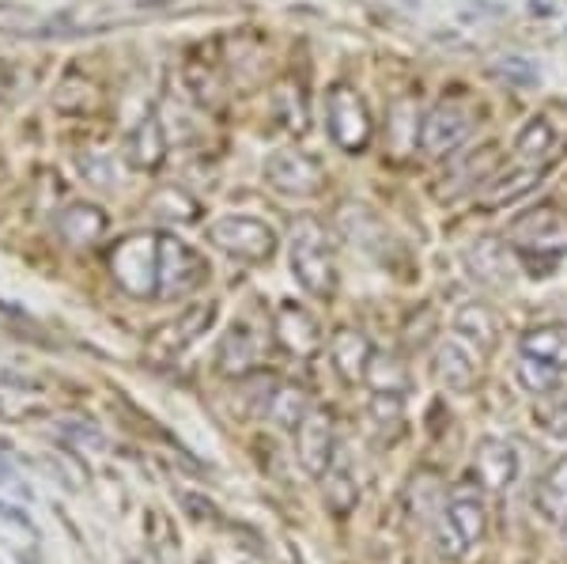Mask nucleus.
Listing matches in <instances>:
<instances>
[{"label": "nucleus", "mask_w": 567, "mask_h": 564, "mask_svg": "<svg viewBox=\"0 0 567 564\" xmlns=\"http://www.w3.org/2000/svg\"><path fill=\"white\" fill-rule=\"evenodd\" d=\"M288 258H291V277L299 280L303 293H310L315 299H329L337 293L333 239H329V232L318 221L303 216V221L291 227Z\"/></svg>", "instance_id": "nucleus-1"}, {"label": "nucleus", "mask_w": 567, "mask_h": 564, "mask_svg": "<svg viewBox=\"0 0 567 564\" xmlns=\"http://www.w3.org/2000/svg\"><path fill=\"white\" fill-rule=\"evenodd\" d=\"M473 130H477V103L465 95H446L420 122V152L427 160H446L470 141Z\"/></svg>", "instance_id": "nucleus-2"}, {"label": "nucleus", "mask_w": 567, "mask_h": 564, "mask_svg": "<svg viewBox=\"0 0 567 564\" xmlns=\"http://www.w3.org/2000/svg\"><path fill=\"white\" fill-rule=\"evenodd\" d=\"M507 243L526 258H560L567 250V213L553 202L523 208L507 224Z\"/></svg>", "instance_id": "nucleus-3"}, {"label": "nucleus", "mask_w": 567, "mask_h": 564, "mask_svg": "<svg viewBox=\"0 0 567 564\" xmlns=\"http://www.w3.org/2000/svg\"><path fill=\"white\" fill-rule=\"evenodd\" d=\"M326 133H329V141L341 152H349V156L368 152L371 136H374V122H371V111H368V103H363V95L352 84H333L326 91Z\"/></svg>", "instance_id": "nucleus-4"}, {"label": "nucleus", "mask_w": 567, "mask_h": 564, "mask_svg": "<svg viewBox=\"0 0 567 564\" xmlns=\"http://www.w3.org/2000/svg\"><path fill=\"white\" fill-rule=\"evenodd\" d=\"M499 163H503V148L496 141L477 144L470 152H454V156H446L443 175L435 182V197L439 202H458L465 194H477L484 182L499 171Z\"/></svg>", "instance_id": "nucleus-5"}, {"label": "nucleus", "mask_w": 567, "mask_h": 564, "mask_svg": "<svg viewBox=\"0 0 567 564\" xmlns=\"http://www.w3.org/2000/svg\"><path fill=\"white\" fill-rule=\"evenodd\" d=\"M110 273L130 296H155L159 285V235H130L110 254Z\"/></svg>", "instance_id": "nucleus-6"}, {"label": "nucleus", "mask_w": 567, "mask_h": 564, "mask_svg": "<svg viewBox=\"0 0 567 564\" xmlns=\"http://www.w3.org/2000/svg\"><path fill=\"white\" fill-rule=\"evenodd\" d=\"M208 243L250 266H261L277 254V232L254 216H219L216 224H208Z\"/></svg>", "instance_id": "nucleus-7"}, {"label": "nucleus", "mask_w": 567, "mask_h": 564, "mask_svg": "<svg viewBox=\"0 0 567 564\" xmlns=\"http://www.w3.org/2000/svg\"><path fill=\"white\" fill-rule=\"evenodd\" d=\"M205 280H208V262L189 243L175 239V235H159V285H155V296L182 299L197 293Z\"/></svg>", "instance_id": "nucleus-8"}, {"label": "nucleus", "mask_w": 567, "mask_h": 564, "mask_svg": "<svg viewBox=\"0 0 567 564\" xmlns=\"http://www.w3.org/2000/svg\"><path fill=\"white\" fill-rule=\"evenodd\" d=\"M322 182H326L322 163L299 148H280L265 160V186L277 189L280 197H291V202L315 197L322 189Z\"/></svg>", "instance_id": "nucleus-9"}, {"label": "nucleus", "mask_w": 567, "mask_h": 564, "mask_svg": "<svg viewBox=\"0 0 567 564\" xmlns=\"http://www.w3.org/2000/svg\"><path fill=\"white\" fill-rule=\"evenodd\" d=\"M443 523L451 526L454 542H451V553L462 557L465 550L481 545L488 539V507H484L481 493L473 485H454L451 496L443 500Z\"/></svg>", "instance_id": "nucleus-10"}, {"label": "nucleus", "mask_w": 567, "mask_h": 564, "mask_svg": "<svg viewBox=\"0 0 567 564\" xmlns=\"http://www.w3.org/2000/svg\"><path fill=\"white\" fill-rule=\"evenodd\" d=\"M269 349V330L258 322V311H246L239 322H231L224 345H219V371L224 376H246L258 368V360Z\"/></svg>", "instance_id": "nucleus-11"}, {"label": "nucleus", "mask_w": 567, "mask_h": 564, "mask_svg": "<svg viewBox=\"0 0 567 564\" xmlns=\"http://www.w3.org/2000/svg\"><path fill=\"white\" fill-rule=\"evenodd\" d=\"M518 470H523V462H518L515 443L499 440V435H484L473 448V478L488 493H503V489L515 485Z\"/></svg>", "instance_id": "nucleus-12"}, {"label": "nucleus", "mask_w": 567, "mask_h": 564, "mask_svg": "<svg viewBox=\"0 0 567 564\" xmlns=\"http://www.w3.org/2000/svg\"><path fill=\"white\" fill-rule=\"evenodd\" d=\"M432 376H435V383L443 390H451V394H470L473 383H477V357H473L458 338H451L435 349Z\"/></svg>", "instance_id": "nucleus-13"}, {"label": "nucleus", "mask_w": 567, "mask_h": 564, "mask_svg": "<svg viewBox=\"0 0 567 564\" xmlns=\"http://www.w3.org/2000/svg\"><path fill=\"white\" fill-rule=\"evenodd\" d=\"M454 334L477 360L492 357L499 345V322L484 304H462L458 315H454Z\"/></svg>", "instance_id": "nucleus-14"}, {"label": "nucleus", "mask_w": 567, "mask_h": 564, "mask_svg": "<svg viewBox=\"0 0 567 564\" xmlns=\"http://www.w3.org/2000/svg\"><path fill=\"white\" fill-rule=\"evenodd\" d=\"M125 156L136 171H159L163 160H167V133H163L159 114L148 111L141 122L133 125L130 141H125Z\"/></svg>", "instance_id": "nucleus-15"}, {"label": "nucleus", "mask_w": 567, "mask_h": 564, "mask_svg": "<svg viewBox=\"0 0 567 564\" xmlns=\"http://www.w3.org/2000/svg\"><path fill=\"white\" fill-rule=\"evenodd\" d=\"M329 451H333V424H329V413L310 409L303 421H299V462H303L310 474H326Z\"/></svg>", "instance_id": "nucleus-16"}, {"label": "nucleus", "mask_w": 567, "mask_h": 564, "mask_svg": "<svg viewBox=\"0 0 567 564\" xmlns=\"http://www.w3.org/2000/svg\"><path fill=\"white\" fill-rule=\"evenodd\" d=\"M213 318H216V304L189 307V311L182 315L178 322L163 326L159 338H155V352H163V357H175V352H182L186 345L197 341V334H205L208 326H213Z\"/></svg>", "instance_id": "nucleus-17"}, {"label": "nucleus", "mask_w": 567, "mask_h": 564, "mask_svg": "<svg viewBox=\"0 0 567 564\" xmlns=\"http://www.w3.org/2000/svg\"><path fill=\"white\" fill-rule=\"evenodd\" d=\"M523 357H534L556 371H567V322H545L523 334Z\"/></svg>", "instance_id": "nucleus-18"}, {"label": "nucleus", "mask_w": 567, "mask_h": 564, "mask_svg": "<svg viewBox=\"0 0 567 564\" xmlns=\"http://www.w3.org/2000/svg\"><path fill=\"white\" fill-rule=\"evenodd\" d=\"M58 232H61V239H65L69 247H91V243L103 239L106 213L99 205L76 202V205H69L65 213L58 216Z\"/></svg>", "instance_id": "nucleus-19"}, {"label": "nucleus", "mask_w": 567, "mask_h": 564, "mask_svg": "<svg viewBox=\"0 0 567 564\" xmlns=\"http://www.w3.org/2000/svg\"><path fill=\"white\" fill-rule=\"evenodd\" d=\"M556 144H560V133L548 117H529V122L518 130L515 136V156L526 163V167H542L556 156Z\"/></svg>", "instance_id": "nucleus-20"}, {"label": "nucleus", "mask_w": 567, "mask_h": 564, "mask_svg": "<svg viewBox=\"0 0 567 564\" xmlns=\"http://www.w3.org/2000/svg\"><path fill=\"white\" fill-rule=\"evenodd\" d=\"M542 182V167H526L523 163V171H511L507 178H496L492 175L484 186L477 189V202L484 208H503V205H511V202H518L523 194H529V189Z\"/></svg>", "instance_id": "nucleus-21"}, {"label": "nucleus", "mask_w": 567, "mask_h": 564, "mask_svg": "<svg viewBox=\"0 0 567 564\" xmlns=\"http://www.w3.org/2000/svg\"><path fill=\"white\" fill-rule=\"evenodd\" d=\"M329 352H333V363H337V371H341L344 379H363V376H368L371 341L363 338L360 330H337Z\"/></svg>", "instance_id": "nucleus-22"}, {"label": "nucleus", "mask_w": 567, "mask_h": 564, "mask_svg": "<svg viewBox=\"0 0 567 564\" xmlns=\"http://www.w3.org/2000/svg\"><path fill=\"white\" fill-rule=\"evenodd\" d=\"M420 111H416V99H398L390 106V122H386V136H390V148L393 156H409V152L420 144Z\"/></svg>", "instance_id": "nucleus-23"}, {"label": "nucleus", "mask_w": 567, "mask_h": 564, "mask_svg": "<svg viewBox=\"0 0 567 564\" xmlns=\"http://www.w3.org/2000/svg\"><path fill=\"white\" fill-rule=\"evenodd\" d=\"M534 504L548 523H567V459H560L542 481H537Z\"/></svg>", "instance_id": "nucleus-24"}, {"label": "nucleus", "mask_w": 567, "mask_h": 564, "mask_svg": "<svg viewBox=\"0 0 567 564\" xmlns=\"http://www.w3.org/2000/svg\"><path fill=\"white\" fill-rule=\"evenodd\" d=\"M465 266L473 269V277L484 280V285H496L503 288L511 280V266H507V254H503L499 243L481 239L477 247L465 250Z\"/></svg>", "instance_id": "nucleus-25"}, {"label": "nucleus", "mask_w": 567, "mask_h": 564, "mask_svg": "<svg viewBox=\"0 0 567 564\" xmlns=\"http://www.w3.org/2000/svg\"><path fill=\"white\" fill-rule=\"evenodd\" d=\"M277 334L284 338L291 352H299V357H307V352L318 349V326L315 318L307 311H299V307H280V318H277Z\"/></svg>", "instance_id": "nucleus-26"}, {"label": "nucleus", "mask_w": 567, "mask_h": 564, "mask_svg": "<svg viewBox=\"0 0 567 564\" xmlns=\"http://www.w3.org/2000/svg\"><path fill=\"white\" fill-rule=\"evenodd\" d=\"M363 379L374 387L379 398H401L409 390V368L398 357H379V352H371L368 376Z\"/></svg>", "instance_id": "nucleus-27"}, {"label": "nucleus", "mask_w": 567, "mask_h": 564, "mask_svg": "<svg viewBox=\"0 0 567 564\" xmlns=\"http://www.w3.org/2000/svg\"><path fill=\"white\" fill-rule=\"evenodd\" d=\"M0 31L4 34H45V31H53V16L12 4V0H0Z\"/></svg>", "instance_id": "nucleus-28"}, {"label": "nucleus", "mask_w": 567, "mask_h": 564, "mask_svg": "<svg viewBox=\"0 0 567 564\" xmlns=\"http://www.w3.org/2000/svg\"><path fill=\"white\" fill-rule=\"evenodd\" d=\"M269 413H272V421H280V424H284V429H296V424L310 413L303 390L280 387L277 394H272V402H269Z\"/></svg>", "instance_id": "nucleus-29"}, {"label": "nucleus", "mask_w": 567, "mask_h": 564, "mask_svg": "<svg viewBox=\"0 0 567 564\" xmlns=\"http://www.w3.org/2000/svg\"><path fill=\"white\" fill-rule=\"evenodd\" d=\"M518 379H523V387L529 394H548V390L556 387V379H560V371L548 368L542 360H534V357H523L518 360Z\"/></svg>", "instance_id": "nucleus-30"}, {"label": "nucleus", "mask_w": 567, "mask_h": 564, "mask_svg": "<svg viewBox=\"0 0 567 564\" xmlns=\"http://www.w3.org/2000/svg\"><path fill=\"white\" fill-rule=\"evenodd\" d=\"M80 171H84V178H91L95 186H114V178H117L114 163L103 156H84L80 160Z\"/></svg>", "instance_id": "nucleus-31"}]
</instances>
